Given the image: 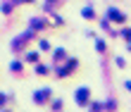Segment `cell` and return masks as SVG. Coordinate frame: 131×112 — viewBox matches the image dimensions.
I'll use <instances>...</instances> for the list:
<instances>
[]
</instances>
